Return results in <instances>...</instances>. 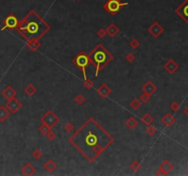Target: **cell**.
I'll use <instances>...</instances> for the list:
<instances>
[{"instance_id":"40","label":"cell","mask_w":188,"mask_h":176,"mask_svg":"<svg viewBox=\"0 0 188 176\" xmlns=\"http://www.w3.org/2000/svg\"><path fill=\"white\" fill-rule=\"evenodd\" d=\"M186 173H187V174H188V170H187V172H186Z\"/></svg>"},{"instance_id":"19","label":"cell","mask_w":188,"mask_h":176,"mask_svg":"<svg viewBox=\"0 0 188 176\" xmlns=\"http://www.w3.org/2000/svg\"><path fill=\"white\" fill-rule=\"evenodd\" d=\"M106 34H108L111 38H114V37H116V35L120 33V29L116 26V24L111 23L108 25V28L106 29Z\"/></svg>"},{"instance_id":"17","label":"cell","mask_w":188,"mask_h":176,"mask_svg":"<svg viewBox=\"0 0 188 176\" xmlns=\"http://www.w3.org/2000/svg\"><path fill=\"white\" fill-rule=\"evenodd\" d=\"M175 122V117L173 116L171 113H167L164 117H161V123L166 127H171Z\"/></svg>"},{"instance_id":"1","label":"cell","mask_w":188,"mask_h":176,"mask_svg":"<svg viewBox=\"0 0 188 176\" xmlns=\"http://www.w3.org/2000/svg\"><path fill=\"white\" fill-rule=\"evenodd\" d=\"M115 140L98 121L89 117L69 138V142L89 162L96 161Z\"/></svg>"},{"instance_id":"20","label":"cell","mask_w":188,"mask_h":176,"mask_svg":"<svg viewBox=\"0 0 188 176\" xmlns=\"http://www.w3.org/2000/svg\"><path fill=\"white\" fill-rule=\"evenodd\" d=\"M10 116V112L6 105H0V123L5 122Z\"/></svg>"},{"instance_id":"38","label":"cell","mask_w":188,"mask_h":176,"mask_svg":"<svg viewBox=\"0 0 188 176\" xmlns=\"http://www.w3.org/2000/svg\"><path fill=\"white\" fill-rule=\"evenodd\" d=\"M170 108L173 111V112H176L179 110L180 108V104L178 102H173L170 105Z\"/></svg>"},{"instance_id":"14","label":"cell","mask_w":188,"mask_h":176,"mask_svg":"<svg viewBox=\"0 0 188 176\" xmlns=\"http://www.w3.org/2000/svg\"><path fill=\"white\" fill-rule=\"evenodd\" d=\"M164 68L165 69V71H167L170 74H173L178 70L179 65H178V64H176V61H175L174 60L171 59L164 64Z\"/></svg>"},{"instance_id":"29","label":"cell","mask_w":188,"mask_h":176,"mask_svg":"<svg viewBox=\"0 0 188 176\" xmlns=\"http://www.w3.org/2000/svg\"><path fill=\"white\" fill-rule=\"evenodd\" d=\"M146 133H147L149 136L152 137V136H154L156 133H157V129H156V128H154L153 126L149 125L148 128L146 129Z\"/></svg>"},{"instance_id":"2","label":"cell","mask_w":188,"mask_h":176,"mask_svg":"<svg viewBox=\"0 0 188 176\" xmlns=\"http://www.w3.org/2000/svg\"><path fill=\"white\" fill-rule=\"evenodd\" d=\"M26 41L41 40L51 30V26L33 9L20 21L16 29Z\"/></svg>"},{"instance_id":"41","label":"cell","mask_w":188,"mask_h":176,"mask_svg":"<svg viewBox=\"0 0 188 176\" xmlns=\"http://www.w3.org/2000/svg\"><path fill=\"white\" fill-rule=\"evenodd\" d=\"M77 1H82V0H77Z\"/></svg>"},{"instance_id":"36","label":"cell","mask_w":188,"mask_h":176,"mask_svg":"<svg viewBox=\"0 0 188 176\" xmlns=\"http://www.w3.org/2000/svg\"><path fill=\"white\" fill-rule=\"evenodd\" d=\"M96 36L98 37V38H100V39H104V38L106 36V29H99L98 30H97V32H96Z\"/></svg>"},{"instance_id":"9","label":"cell","mask_w":188,"mask_h":176,"mask_svg":"<svg viewBox=\"0 0 188 176\" xmlns=\"http://www.w3.org/2000/svg\"><path fill=\"white\" fill-rule=\"evenodd\" d=\"M174 169V166L170 161H164L161 163V165L159 167L158 172L156 173V175H166L169 174Z\"/></svg>"},{"instance_id":"28","label":"cell","mask_w":188,"mask_h":176,"mask_svg":"<svg viewBox=\"0 0 188 176\" xmlns=\"http://www.w3.org/2000/svg\"><path fill=\"white\" fill-rule=\"evenodd\" d=\"M74 102L76 103L78 105H82L85 102V96L83 95L79 94V95H77L76 96L74 97Z\"/></svg>"},{"instance_id":"18","label":"cell","mask_w":188,"mask_h":176,"mask_svg":"<svg viewBox=\"0 0 188 176\" xmlns=\"http://www.w3.org/2000/svg\"><path fill=\"white\" fill-rule=\"evenodd\" d=\"M41 41L40 40H30V41H27L26 46L32 52H37L38 50L41 48Z\"/></svg>"},{"instance_id":"26","label":"cell","mask_w":188,"mask_h":176,"mask_svg":"<svg viewBox=\"0 0 188 176\" xmlns=\"http://www.w3.org/2000/svg\"><path fill=\"white\" fill-rule=\"evenodd\" d=\"M141 105H142V103H141L140 100L138 99V98H135V99H133L132 101L130 102V108L135 109V110H137L138 108H140Z\"/></svg>"},{"instance_id":"27","label":"cell","mask_w":188,"mask_h":176,"mask_svg":"<svg viewBox=\"0 0 188 176\" xmlns=\"http://www.w3.org/2000/svg\"><path fill=\"white\" fill-rule=\"evenodd\" d=\"M130 169L132 170V171L134 173H137V172H139L140 170L141 169V164H140V162H139L138 161H134L131 162V164H130Z\"/></svg>"},{"instance_id":"22","label":"cell","mask_w":188,"mask_h":176,"mask_svg":"<svg viewBox=\"0 0 188 176\" xmlns=\"http://www.w3.org/2000/svg\"><path fill=\"white\" fill-rule=\"evenodd\" d=\"M139 125L137 119L134 117H129L126 121H125V126H127V128L129 129H134L137 128V126Z\"/></svg>"},{"instance_id":"37","label":"cell","mask_w":188,"mask_h":176,"mask_svg":"<svg viewBox=\"0 0 188 176\" xmlns=\"http://www.w3.org/2000/svg\"><path fill=\"white\" fill-rule=\"evenodd\" d=\"M46 138L49 140H51V141H52V140H55V138H56V134H55V132H53V131H49L48 133L46 134Z\"/></svg>"},{"instance_id":"39","label":"cell","mask_w":188,"mask_h":176,"mask_svg":"<svg viewBox=\"0 0 188 176\" xmlns=\"http://www.w3.org/2000/svg\"><path fill=\"white\" fill-rule=\"evenodd\" d=\"M184 113H185V115H186V116L188 117V105H187V106H186V108H185L184 109Z\"/></svg>"},{"instance_id":"35","label":"cell","mask_w":188,"mask_h":176,"mask_svg":"<svg viewBox=\"0 0 188 176\" xmlns=\"http://www.w3.org/2000/svg\"><path fill=\"white\" fill-rule=\"evenodd\" d=\"M64 130L66 132H69V133H71V132H73L74 130V126L73 123L71 122H67L64 126Z\"/></svg>"},{"instance_id":"6","label":"cell","mask_w":188,"mask_h":176,"mask_svg":"<svg viewBox=\"0 0 188 176\" xmlns=\"http://www.w3.org/2000/svg\"><path fill=\"white\" fill-rule=\"evenodd\" d=\"M40 120L41 123H44L47 126H49L51 129H53L55 126L61 121V119L52 110H48L45 114L41 117Z\"/></svg>"},{"instance_id":"25","label":"cell","mask_w":188,"mask_h":176,"mask_svg":"<svg viewBox=\"0 0 188 176\" xmlns=\"http://www.w3.org/2000/svg\"><path fill=\"white\" fill-rule=\"evenodd\" d=\"M38 130L40 131V133H41L42 135H46L49 131H51L52 129L49 127V126H47L46 124L44 123H41L40 126H39V128H38Z\"/></svg>"},{"instance_id":"12","label":"cell","mask_w":188,"mask_h":176,"mask_svg":"<svg viewBox=\"0 0 188 176\" xmlns=\"http://www.w3.org/2000/svg\"><path fill=\"white\" fill-rule=\"evenodd\" d=\"M96 93L99 96H101L103 99H106L112 94V89L106 84H103L96 89Z\"/></svg>"},{"instance_id":"3","label":"cell","mask_w":188,"mask_h":176,"mask_svg":"<svg viewBox=\"0 0 188 176\" xmlns=\"http://www.w3.org/2000/svg\"><path fill=\"white\" fill-rule=\"evenodd\" d=\"M91 64L95 66L96 72L95 76L97 77L99 73L104 70V68L108 64L114 60V55H113L108 49H106L103 44L98 43L97 45L94 48L90 53L88 54Z\"/></svg>"},{"instance_id":"33","label":"cell","mask_w":188,"mask_h":176,"mask_svg":"<svg viewBox=\"0 0 188 176\" xmlns=\"http://www.w3.org/2000/svg\"><path fill=\"white\" fill-rule=\"evenodd\" d=\"M32 157L36 160H40L42 157V152L40 149H36L32 152Z\"/></svg>"},{"instance_id":"34","label":"cell","mask_w":188,"mask_h":176,"mask_svg":"<svg viewBox=\"0 0 188 176\" xmlns=\"http://www.w3.org/2000/svg\"><path fill=\"white\" fill-rule=\"evenodd\" d=\"M136 59V56L132 53V52H129L126 54V56H125V60H126L129 64H131V62H133Z\"/></svg>"},{"instance_id":"16","label":"cell","mask_w":188,"mask_h":176,"mask_svg":"<svg viewBox=\"0 0 188 176\" xmlns=\"http://www.w3.org/2000/svg\"><path fill=\"white\" fill-rule=\"evenodd\" d=\"M21 173L25 176H31V175H33L36 173V168L32 164H31V163L28 162L22 167Z\"/></svg>"},{"instance_id":"21","label":"cell","mask_w":188,"mask_h":176,"mask_svg":"<svg viewBox=\"0 0 188 176\" xmlns=\"http://www.w3.org/2000/svg\"><path fill=\"white\" fill-rule=\"evenodd\" d=\"M43 168H44V170L47 171L48 173H53L55 170L57 169V164H56L53 160H49L44 163Z\"/></svg>"},{"instance_id":"10","label":"cell","mask_w":188,"mask_h":176,"mask_svg":"<svg viewBox=\"0 0 188 176\" xmlns=\"http://www.w3.org/2000/svg\"><path fill=\"white\" fill-rule=\"evenodd\" d=\"M175 13H176L180 17L188 24V0H185L179 7L175 9Z\"/></svg>"},{"instance_id":"13","label":"cell","mask_w":188,"mask_h":176,"mask_svg":"<svg viewBox=\"0 0 188 176\" xmlns=\"http://www.w3.org/2000/svg\"><path fill=\"white\" fill-rule=\"evenodd\" d=\"M141 90H142L143 93H147V94H149V95L152 96L154 93L157 92L158 88H157V86H156V85L152 83V82L147 81L146 83L142 85Z\"/></svg>"},{"instance_id":"15","label":"cell","mask_w":188,"mask_h":176,"mask_svg":"<svg viewBox=\"0 0 188 176\" xmlns=\"http://www.w3.org/2000/svg\"><path fill=\"white\" fill-rule=\"evenodd\" d=\"M2 96L5 97V99H7V101H8V100H10V99L17 96V92L12 86L8 85L2 91Z\"/></svg>"},{"instance_id":"23","label":"cell","mask_w":188,"mask_h":176,"mask_svg":"<svg viewBox=\"0 0 188 176\" xmlns=\"http://www.w3.org/2000/svg\"><path fill=\"white\" fill-rule=\"evenodd\" d=\"M24 92L26 93V95H28L29 96H33L35 95V93L37 92V88L33 85L29 84L24 88Z\"/></svg>"},{"instance_id":"31","label":"cell","mask_w":188,"mask_h":176,"mask_svg":"<svg viewBox=\"0 0 188 176\" xmlns=\"http://www.w3.org/2000/svg\"><path fill=\"white\" fill-rule=\"evenodd\" d=\"M83 85L86 88L87 90H90L92 89V88L94 87V85H95V84H94V82L90 79L87 78L86 80H85V82L83 83Z\"/></svg>"},{"instance_id":"24","label":"cell","mask_w":188,"mask_h":176,"mask_svg":"<svg viewBox=\"0 0 188 176\" xmlns=\"http://www.w3.org/2000/svg\"><path fill=\"white\" fill-rule=\"evenodd\" d=\"M141 121L143 124H145L146 126H149V125H152L154 121V118L153 117L149 114V113H147V114L144 115L142 117H141Z\"/></svg>"},{"instance_id":"8","label":"cell","mask_w":188,"mask_h":176,"mask_svg":"<svg viewBox=\"0 0 188 176\" xmlns=\"http://www.w3.org/2000/svg\"><path fill=\"white\" fill-rule=\"evenodd\" d=\"M6 108L8 109L10 114L14 115L22 108V103L17 97H14L7 102V104H6Z\"/></svg>"},{"instance_id":"5","label":"cell","mask_w":188,"mask_h":176,"mask_svg":"<svg viewBox=\"0 0 188 176\" xmlns=\"http://www.w3.org/2000/svg\"><path fill=\"white\" fill-rule=\"evenodd\" d=\"M126 6H129V3L122 2V0H106V2L103 5V8L108 14L116 16Z\"/></svg>"},{"instance_id":"11","label":"cell","mask_w":188,"mask_h":176,"mask_svg":"<svg viewBox=\"0 0 188 176\" xmlns=\"http://www.w3.org/2000/svg\"><path fill=\"white\" fill-rule=\"evenodd\" d=\"M164 29L162 28L160 25V23L157 21H154L152 24V26H150L148 28V32L153 38H155V39L159 38L162 33H164Z\"/></svg>"},{"instance_id":"7","label":"cell","mask_w":188,"mask_h":176,"mask_svg":"<svg viewBox=\"0 0 188 176\" xmlns=\"http://www.w3.org/2000/svg\"><path fill=\"white\" fill-rule=\"evenodd\" d=\"M18 23H20V20L18 18L13 14V13H10L8 14L7 17H5V20L3 21V27L1 28V30H5V29H10V30H13V29H17V26H18Z\"/></svg>"},{"instance_id":"4","label":"cell","mask_w":188,"mask_h":176,"mask_svg":"<svg viewBox=\"0 0 188 176\" xmlns=\"http://www.w3.org/2000/svg\"><path fill=\"white\" fill-rule=\"evenodd\" d=\"M72 62L74 64L78 70H80L83 73L84 80L87 79L86 76V68L91 64V61L89 59L88 54H86L84 51H81L73 59Z\"/></svg>"},{"instance_id":"30","label":"cell","mask_w":188,"mask_h":176,"mask_svg":"<svg viewBox=\"0 0 188 176\" xmlns=\"http://www.w3.org/2000/svg\"><path fill=\"white\" fill-rule=\"evenodd\" d=\"M150 95H149V94H147V93H143L142 95L140 96V100L141 101V103L142 104H146V103H148L149 101H150Z\"/></svg>"},{"instance_id":"32","label":"cell","mask_w":188,"mask_h":176,"mask_svg":"<svg viewBox=\"0 0 188 176\" xmlns=\"http://www.w3.org/2000/svg\"><path fill=\"white\" fill-rule=\"evenodd\" d=\"M129 45H130V47L132 48V49L136 50V49H138V48L140 47V42L139 41H138L137 39H135V38H133V39L129 41Z\"/></svg>"}]
</instances>
